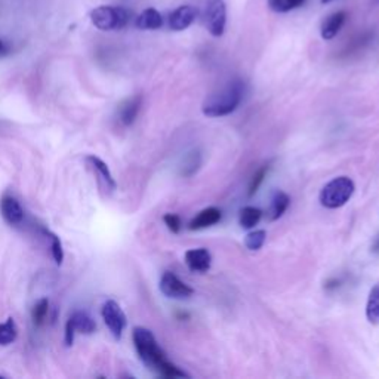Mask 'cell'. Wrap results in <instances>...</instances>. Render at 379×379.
I'll return each mask as SVG.
<instances>
[{
    "label": "cell",
    "mask_w": 379,
    "mask_h": 379,
    "mask_svg": "<svg viewBox=\"0 0 379 379\" xmlns=\"http://www.w3.org/2000/svg\"><path fill=\"white\" fill-rule=\"evenodd\" d=\"M133 345L140 355V360L146 364L150 371L159 373L163 378H188V375L171 363L154 338L153 332L147 328H135L132 332Z\"/></svg>",
    "instance_id": "obj_1"
},
{
    "label": "cell",
    "mask_w": 379,
    "mask_h": 379,
    "mask_svg": "<svg viewBox=\"0 0 379 379\" xmlns=\"http://www.w3.org/2000/svg\"><path fill=\"white\" fill-rule=\"evenodd\" d=\"M244 95V83L233 81L218 92L209 95L202 106L203 115L208 117H224L231 115L240 106Z\"/></svg>",
    "instance_id": "obj_2"
},
{
    "label": "cell",
    "mask_w": 379,
    "mask_h": 379,
    "mask_svg": "<svg viewBox=\"0 0 379 379\" xmlns=\"http://www.w3.org/2000/svg\"><path fill=\"white\" fill-rule=\"evenodd\" d=\"M355 192V185L348 176H337L321 188L319 200L326 209H338L347 205Z\"/></svg>",
    "instance_id": "obj_3"
},
{
    "label": "cell",
    "mask_w": 379,
    "mask_h": 379,
    "mask_svg": "<svg viewBox=\"0 0 379 379\" xmlns=\"http://www.w3.org/2000/svg\"><path fill=\"white\" fill-rule=\"evenodd\" d=\"M129 18V10L121 6H98L91 12L92 24L103 31L124 28Z\"/></svg>",
    "instance_id": "obj_4"
},
{
    "label": "cell",
    "mask_w": 379,
    "mask_h": 379,
    "mask_svg": "<svg viewBox=\"0 0 379 379\" xmlns=\"http://www.w3.org/2000/svg\"><path fill=\"white\" fill-rule=\"evenodd\" d=\"M203 21L212 36L221 37L224 35L227 26V6L224 0H206Z\"/></svg>",
    "instance_id": "obj_5"
},
{
    "label": "cell",
    "mask_w": 379,
    "mask_h": 379,
    "mask_svg": "<svg viewBox=\"0 0 379 379\" xmlns=\"http://www.w3.org/2000/svg\"><path fill=\"white\" fill-rule=\"evenodd\" d=\"M101 316L108 330L111 332V335H113L116 339H120L126 328V316L124 313V310H121V307L116 303V301L108 299L106 301L101 308Z\"/></svg>",
    "instance_id": "obj_6"
},
{
    "label": "cell",
    "mask_w": 379,
    "mask_h": 379,
    "mask_svg": "<svg viewBox=\"0 0 379 379\" xmlns=\"http://www.w3.org/2000/svg\"><path fill=\"white\" fill-rule=\"evenodd\" d=\"M95 329H96V325L91 316L85 313V311H76V313L65 323L64 342L67 347H71L74 342V335L77 332L85 333V335H91V333L95 332Z\"/></svg>",
    "instance_id": "obj_7"
},
{
    "label": "cell",
    "mask_w": 379,
    "mask_h": 379,
    "mask_svg": "<svg viewBox=\"0 0 379 379\" xmlns=\"http://www.w3.org/2000/svg\"><path fill=\"white\" fill-rule=\"evenodd\" d=\"M160 292L171 299H187L194 294L193 287L184 283L180 277L172 271H165L160 278Z\"/></svg>",
    "instance_id": "obj_8"
},
{
    "label": "cell",
    "mask_w": 379,
    "mask_h": 379,
    "mask_svg": "<svg viewBox=\"0 0 379 379\" xmlns=\"http://www.w3.org/2000/svg\"><path fill=\"white\" fill-rule=\"evenodd\" d=\"M185 264L190 271L205 274L210 270V265H212L210 252L205 248L190 249L185 252Z\"/></svg>",
    "instance_id": "obj_9"
},
{
    "label": "cell",
    "mask_w": 379,
    "mask_h": 379,
    "mask_svg": "<svg viewBox=\"0 0 379 379\" xmlns=\"http://www.w3.org/2000/svg\"><path fill=\"white\" fill-rule=\"evenodd\" d=\"M196 17H197V10L193 6L183 5L180 8H176L169 15V28L174 31L187 30L193 24Z\"/></svg>",
    "instance_id": "obj_10"
},
{
    "label": "cell",
    "mask_w": 379,
    "mask_h": 379,
    "mask_svg": "<svg viewBox=\"0 0 379 379\" xmlns=\"http://www.w3.org/2000/svg\"><path fill=\"white\" fill-rule=\"evenodd\" d=\"M0 212H2L3 219L10 226H18L24 219V210L17 199L14 197H3L0 202Z\"/></svg>",
    "instance_id": "obj_11"
},
{
    "label": "cell",
    "mask_w": 379,
    "mask_h": 379,
    "mask_svg": "<svg viewBox=\"0 0 379 379\" xmlns=\"http://www.w3.org/2000/svg\"><path fill=\"white\" fill-rule=\"evenodd\" d=\"M345 19H347V12L345 10H338V12L330 14L325 21H323L320 35L323 40H332L341 31Z\"/></svg>",
    "instance_id": "obj_12"
},
{
    "label": "cell",
    "mask_w": 379,
    "mask_h": 379,
    "mask_svg": "<svg viewBox=\"0 0 379 379\" xmlns=\"http://www.w3.org/2000/svg\"><path fill=\"white\" fill-rule=\"evenodd\" d=\"M86 163L91 166V168L94 169V172L98 175L99 181H101L107 190H110V192H113V190H116L117 184L115 181L113 175H111L108 166L106 162H103L99 158H96V155H87L86 158Z\"/></svg>",
    "instance_id": "obj_13"
},
{
    "label": "cell",
    "mask_w": 379,
    "mask_h": 379,
    "mask_svg": "<svg viewBox=\"0 0 379 379\" xmlns=\"http://www.w3.org/2000/svg\"><path fill=\"white\" fill-rule=\"evenodd\" d=\"M221 221V210L217 208H208L203 209L200 214L193 218V221L190 222V230H202V228H208L218 224Z\"/></svg>",
    "instance_id": "obj_14"
},
{
    "label": "cell",
    "mask_w": 379,
    "mask_h": 379,
    "mask_svg": "<svg viewBox=\"0 0 379 379\" xmlns=\"http://www.w3.org/2000/svg\"><path fill=\"white\" fill-rule=\"evenodd\" d=\"M135 26L140 30H158L163 26L162 14L154 8H149L146 10H142L135 21Z\"/></svg>",
    "instance_id": "obj_15"
},
{
    "label": "cell",
    "mask_w": 379,
    "mask_h": 379,
    "mask_svg": "<svg viewBox=\"0 0 379 379\" xmlns=\"http://www.w3.org/2000/svg\"><path fill=\"white\" fill-rule=\"evenodd\" d=\"M141 108V96H133L121 106L120 108V121L124 125L129 126L135 121Z\"/></svg>",
    "instance_id": "obj_16"
},
{
    "label": "cell",
    "mask_w": 379,
    "mask_h": 379,
    "mask_svg": "<svg viewBox=\"0 0 379 379\" xmlns=\"http://www.w3.org/2000/svg\"><path fill=\"white\" fill-rule=\"evenodd\" d=\"M366 319L371 325H379V283L375 285L366 303Z\"/></svg>",
    "instance_id": "obj_17"
},
{
    "label": "cell",
    "mask_w": 379,
    "mask_h": 379,
    "mask_svg": "<svg viewBox=\"0 0 379 379\" xmlns=\"http://www.w3.org/2000/svg\"><path fill=\"white\" fill-rule=\"evenodd\" d=\"M289 205H291V199L283 192H276L271 200V208H270V219L276 221L282 218L285 212L287 210Z\"/></svg>",
    "instance_id": "obj_18"
},
{
    "label": "cell",
    "mask_w": 379,
    "mask_h": 379,
    "mask_svg": "<svg viewBox=\"0 0 379 379\" xmlns=\"http://www.w3.org/2000/svg\"><path fill=\"white\" fill-rule=\"evenodd\" d=\"M262 217V212L261 209L258 208H253V206H246L243 208L242 212H240V226L244 228V230H251L253 228L256 224H258L260 219Z\"/></svg>",
    "instance_id": "obj_19"
},
{
    "label": "cell",
    "mask_w": 379,
    "mask_h": 379,
    "mask_svg": "<svg viewBox=\"0 0 379 379\" xmlns=\"http://www.w3.org/2000/svg\"><path fill=\"white\" fill-rule=\"evenodd\" d=\"M18 338V328L12 317H9L5 323L0 325V347L12 344Z\"/></svg>",
    "instance_id": "obj_20"
},
{
    "label": "cell",
    "mask_w": 379,
    "mask_h": 379,
    "mask_svg": "<svg viewBox=\"0 0 379 379\" xmlns=\"http://www.w3.org/2000/svg\"><path fill=\"white\" fill-rule=\"evenodd\" d=\"M303 3L304 0H269V8L273 10V12L286 14L299 8Z\"/></svg>",
    "instance_id": "obj_21"
},
{
    "label": "cell",
    "mask_w": 379,
    "mask_h": 379,
    "mask_svg": "<svg viewBox=\"0 0 379 379\" xmlns=\"http://www.w3.org/2000/svg\"><path fill=\"white\" fill-rule=\"evenodd\" d=\"M48 311H49V301L47 298L39 299L31 311L33 323H35L36 326H42L44 319H47L48 316Z\"/></svg>",
    "instance_id": "obj_22"
},
{
    "label": "cell",
    "mask_w": 379,
    "mask_h": 379,
    "mask_svg": "<svg viewBox=\"0 0 379 379\" xmlns=\"http://www.w3.org/2000/svg\"><path fill=\"white\" fill-rule=\"evenodd\" d=\"M267 239V231L265 230H255L251 231L246 239H244V244H246V248L249 251H260Z\"/></svg>",
    "instance_id": "obj_23"
},
{
    "label": "cell",
    "mask_w": 379,
    "mask_h": 379,
    "mask_svg": "<svg viewBox=\"0 0 379 379\" xmlns=\"http://www.w3.org/2000/svg\"><path fill=\"white\" fill-rule=\"evenodd\" d=\"M44 234H47L48 239L51 240V249H52V256H53L55 262L61 265L64 261V249H62L60 237L57 236V234H53L51 231H44Z\"/></svg>",
    "instance_id": "obj_24"
},
{
    "label": "cell",
    "mask_w": 379,
    "mask_h": 379,
    "mask_svg": "<svg viewBox=\"0 0 379 379\" xmlns=\"http://www.w3.org/2000/svg\"><path fill=\"white\" fill-rule=\"evenodd\" d=\"M163 221L172 233H180V230H181V218L180 217L175 215V214H166L163 217Z\"/></svg>",
    "instance_id": "obj_25"
},
{
    "label": "cell",
    "mask_w": 379,
    "mask_h": 379,
    "mask_svg": "<svg viewBox=\"0 0 379 379\" xmlns=\"http://www.w3.org/2000/svg\"><path fill=\"white\" fill-rule=\"evenodd\" d=\"M267 171H269V168H262L258 171V174H256L253 178H252V183L249 185V196H253L256 192H258V188L260 185L262 184L264 181V178L267 175Z\"/></svg>",
    "instance_id": "obj_26"
},
{
    "label": "cell",
    "mask_w": 379,
    "mask_h": 379,
    "mask_svg": "<svg viewBox=\"0 0 379 379\" xmlns=\"http://www.w3.org/2000/svg\"><path fill=\"white\" fill-rule=\"evenodd\" d=\"M8 53V47L5 44V42L0 40V57H3V55Z\"/></svg>",
    "instance_id": "obj_27"
},
{
    "label": "cell",
    "mask_w": 379,
    "mask_h": 379,
    "mask_svg": "<svg viewBox=\"0 0 379 379\" xmlns=\"http://www.w3.org/2000/svg\"><path fill=\"white\" fill-rule=\"evenodd\" d=\"M320 2H321V5H326V3H330V2H333V0H320Z\"/></svg>",
    "instance_id": "obj_28"
}]
</instances>
